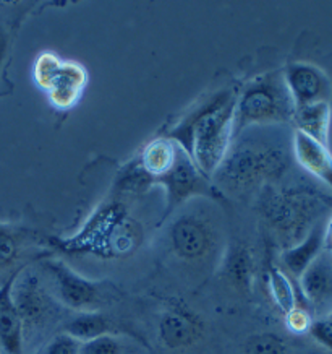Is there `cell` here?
Segmentation results:
<instances>
[{
    "instance_id": "cell-1",
    "label": "cell",
    "mask_w": 332,
    "mask_h": 354,
    "mask_svg": "<svg viewBox=\"0 0 332 354\" xmlns=\"http://www.w3.org/2000/svg\"><path fill=\"white\" fill-rule=\"evenodd\" d=\"M237 96V88L221 90L164 135L175 142L208 179H213L235 138Z\"/></svg>"
},
{
    "instance_id": "cell-2",
    "label": "cell",
    "mask_w": 332,
    "mask_h": 354,
    "mask_svg": "<svg viewBox=\"0 0 332 354\" xmlns=\"http://www.w3.org/2000/svg\"><path fill=\"white\" fill-rule=\"evenodd\" d=\"M237 138L211 179L224 197L226 194L237 197L260 194L266 185L282 179L292 160L287 147L250 135L245 138L238 135Z\"/></svg>"
},
{
    "instance_id": "cell-3",
    "label": "cell",
    "mask_w": 332,
    "mask_h": 354,
    "mask_svg": "<svg viewBox=\"0 0 332 354\" xmlns=\"http://www.w3.org/2000/svg\"><path fill=\"white\" fill-rule=\"evenodd\" d=\"M143 231L124 203L106 202L92 212L77 234L52 237L55 249L67 254H91L102 259H121L141 244Z\"/></svg>"
},
{
    "instance_id": "cell-4",
    "label": "cell",
    "mask_w": 332,
    "mask_h": 354,
    "mask_svg": "<svg viewBox=\"0 0 332 354\" xmlns=\"http://www.w3.org/2000/svg\"><path fill=\"white\" fill-rule=\"evenodd\" d=\"M331 207V200L305 185H266L258 195V212L285 249L305 239Z\"/></svg>"
},
{
    "instance_id": "cell-5",
    "label": "cell",
    "mask_w": 332,
    "mask_h": 354,
    "mask_svg": "<svg viewBox=\"0 0 332 354\" xmlns=\"http://www.w3.org/2000/svg\"><path fill=\"white\" fill-rule=\"evenodd\" d=\"M292 97L285 86L282 72L256 77L238 90L235 106V137L243 130L260 125L292 122Z\"/></svg>"
},
{
    "instance_id": "cell-6",
    "label": "cell",
    "mask_w": 332,
    "mask_h": 354,
    "mask_svg": "<svg viewBox=\"0 0 332 354\" xmlns=\"http://www.w3.org/2000/svg\"><path fill=\"white\" fill-rule=\"evenodd\" d=\"M167 245L182 263L203 265L217 249V231L211 218L199 208L182 209L167 227Z\"/></svg>"
},
{
    "instance_id": "cell-7",
    "label": "cell",
    "mask_w": 332,
    "mask_h": 354,
    "mask_svg": "<svg viewBox=\"0 0 332 354\" xmlns=\"http://www.w3.org/2000/svg\"><path fill=\"white\" fill-rule=\"evenodd\" d=\"M44 270L52 281L54 299L77 314L101 310L115 299L114 286L83 277L62 260H46Z\"/></svg>"
},
{
    "instance_id": "cell-8",
    "label": "cell",
    "mask_w": 332,
    "mask_h": 354,
    "mask_svg": "<svg viewBox=\"0 0 332 354\" xmlns=\"http://www.w3.org/2000/svg\"><path fill=\"white\" fill-rule=\"evenodd\" d=\"M156 185L166 194L164 220L170 213H174V209L190 202V200L206 197L214 200V202H226V197L219 192L216 185L211 183V179L201 174L198 167L193 165V161L182 148L170 169L154 180L153 187H156Z\"/></svg>"
},
{
    "instance_id": "cell-9",
    "label": "cell",
    "mask_w": 332,
    "mask_h": 354,
    "mask_svg": "<svg viewBox=\"0 0 332 354\" xmlns=\"http://www.w3.org/2000/svg\"><path fill=\"white\" fill-rule=\"evenodd\" d=\"M12 296L23 320V328H39L54 314L55 301L52 292L44 286L43 279L28 267L17 270Z\"/></svg>"
},
{
    "instance_id": "cell-10",
    "label": "cell",
    "mask_w": 332,
    "mask_h": 354,
    "mask_svg": "<svg viewBox=\"0 0 332 354\" xmlns=\"http://www.w3.org/2000/svg\"><path fill=\"white\" fill-rule=\"evenodd\" d=\"M285 86L295 108L329 102L332 85L324 70L315 64L293 62L282 70Z\"/></svg>"
},
{
    "instance_id": "cell-11",
    "label": "cell",
    "mask_w": 332,
    "mask_h": 354,
    "mask_svg": "<svg viewBox=\"0 0 332 354\" xmlns=\"http://www.w3.org/2000/svg\"><path fill=\"white\" fill-rule=\"evenodd\" d=\"M203 332L201 319L184 302H170L159 319V339L169 349L191 348L199 342Z\"/></svg>"
},
{
    "instance_id": "cell-12",
    "label": "cell",
    "mask_w": 332,
    "mask_h": 354,
    "mask_svg": "<svg viewBox=\"0 0 332 354\" xmlns=\"http://www.w3.org/2000/svg\"><path fill=\"white\" fill-rule=\"evenodd\" d=\"M298 283L308 310H313L318 317L332 314V254L329 250L322 249L300 274Z\"/></svg>"
},
{
    "instance_id": "cell-13",
    "label": "cell",
    "mask_w": 332,
    "mask_h": 354,
    "mask_svg": "<svg viewBox=\"0 0 332 354\" xmlns=\"http://www.w3.org/2000/svg\"><path fill=\"white\" fill-rule=\"evenodd\" d=\"M86 85V68L73 60H62L57 72L54 73L43 91L48 95L50 106L59 111H68L81 100Z\"/></svg>"
},
{
    "instance_id": "cell-14",
    "label": "cell",
    "mask_w": 332,
    "mask_h": 354,
    "mask_svg": "<svg viewBox=\"0 0 332 354\" xmlns=\"http://www.w3.org/2000/svg\"><path fill=\"white\" fill-rule=\"evenodd\" d=\"M15 277L17 272H13L0 286V353L2 354H25V328L12 296Z\"/></svg>"
},
{
    "instance_id": "cell-15",
    "label": "cell",
    "mask_w": 332,
    "mask_h": 354,
    "mask_svg": "<svg viewBox=\"0 0 332 354\" xmlns=\"http://www.w3.org/2000/svg\"><path fill=\"white\" fill-rule=\"evenodd\" d=\"M292 156L308 174L332 190V153L329 147L321 145L295 130L292 135Z\"/></svg>"
},
{
    "instance_id": "cell-16",
    "label": "cell",
    "mask_w": 332,
    "mask_h": 354,
    "mask_svg": "<svg viewBox=\"0 0 332 354\" xmlns=\"http://www.w3.org/2000/svg\"><path fill=\"white\" fill-rule=\"evenodd\" d=\"M62 332L72 335L73 338H77L81 343L106 337V335H127V337H133V332L127 325L101 310L79 312V314L65 322Z\"/></svg>"
},
{
    "instance_id": "cell-17",
    "label": "cell",
    "mask_w": 332,
    "mask_h": 354,
    "mask_svg": "<svg viewBox=\"0 0 332 354\" xmlns=\"http://www.w3.org/2000/svg\"><path fill=\"white\" fill-rule=\"evenodd\" d=\"M221 273L233 290L250 292L255 283V260L251 250L242 242L232 244L221 262Z\"/></svg>"
},
{
    "instance_id": "cell-18",
    "label": "cell",
    "mask_w": 332,
    "mask_h": 354,
    "mask_svg": "<svg viewBox=\"0 0 332 354\" xmlns=\"http://www.w3.org/2000/svg\"><path fill=\"white\" fill-rule=\"evenodd\" d=\"M324 226L326 221L318 223L308 232L305 239L282 250V254H280L282 265L292 277L300 278V274L308 268V265L322 252V249H324Z\"/></svg>"
},
{
    "instance_id": "cell-19",
    "label": "cell",
    "mask_w": 332,
    "mask_h": 354,
    "mask_svg": "<svg viewBox=\"0 0 332 354\" xmlns=\"http://www.w3.org/2000/svg\"><path fill=\"white\" fill-rule=\"evenodd\" d=\"M331 119V102H316V104L295 108L292 122L295 124L298 132L316 140L321 145L329 147Z\"/></svg>"
},
{
    "instance_id": "cell-20",
    "label": "cell",
    "mask_w": 332,
    "mask_h": 354,
    "mask_svg": "<svg viewBox=\"0 0 332 354\" xmlns=\"http://www.w3.org/2000/svg\"><path fill=\"white\" fill-rule=\"evenodd\" d=\"M180 147L167 137L154 138L139 153L137 158L138 165L144 171V174L151 180V187L154 180L167 172L174 165L177 156H179Z\"/></svg>"
},
{
    "instance_id": "cell-21",
    "label": "cell",
    "mask_w": 332,
    "mask_h": 354,
    "mask_svg": "<svg viewBox=\"0 0 332 354\" xmlns=\"http://www.w3.org/2000/svg\"><path fill=\"white\" fill-rule=\"evenodd\" d=\"M266 281H268L271 299L284 315L298 304L295 288L285 270L277 265H269L268 272H266Z\"/></svg>"
},
{
    "instance_id": "cell-22",
    "label": "cell",
    "mask_w": 332,
    "mask_h": 354,
    "mask_svg": "<svg viewBox=\"0 0 332 354\" xmlns=\"http://www.w3.org/2000/svg\"><path fill=\"white\" fill-rule=\"evenodd\" d=\"M138 342L127 335H106L83 343L79 354H138Z\"/></svg>"
},
{
    "instance_id": "cell-23",
    "label": "cell",
    "mask_w": 332,
    "mask_h": 354,
    "mask_svg": "<svg viewBox=\"0 0 332 354\" xmlns=\"http://www.w3.org/2000/svg\"><path fill=\"white\" fill-rule=\"evenodd\" d=\"M28 232L8 223H0V270L10 267L20 255Z\"/></svg>"
},
{
    "instance_id": "cell-24",
    "label": "cell",
    "mask_w": 332,
    "mask_h": 354,
    "mask_svg": "<svg viewBox=\"0 0 332 354\" xmlns=\"http://www.w3.org/2000/svg\"><path fill=\"white\" fill-rule=\"evenodd\" d=\"M245 354H289L287 344L274 333L255 335L245 344Z\"/></svg>"
},
{
    "instance_id": "cell-25",
    "label": "cell",
    "mask_w": 332,
    "mask_h": 354,
    "mask_svg": "<svg viewBox=\"0 0 332 354\" xmlns=\"http://www.w3.org/2000/svg\"><path fill=\"white\" fill-rule=\"evenodd\" d=\"M81 342L73 338L72 335L60 332L46 343L39 354H79L81 351Z\"/></svg>"
},
{
    "instance_id": "cell-26",
    "label": "cell",
    "mask_w": 332,
    "mask_h": 354,
    "mask_svg": "<svg viewBox=\"0 0 332 354\" xmlns=\"http://www.w3.org/2000/svg\"><path fill=\"white\" fill-rule=\"evenodd\" d=\"M313 324V317L308 310V307L295 306L292 310L285 314V325L292 333L303 335L310 332V327Z\"/></svg>"
},
{
    "instance_id": "cell-27",
    "label": "cell",
    "mask_w": 332,
    "mask_h": 354,
    "mask_svg": "<svg viewBox=\"0 0 332 354\" xmlns=\"http://www.w3.org/2000/svg\"><path fill=\"white\" fill-rule=\"evenodd\" d=\"M308 333H310L318 343L332 351V314L318 317V319L313 320L310 332Z\"/></svg>"
},
{
    "instance_id": "cell-28",
    "label": "cell",
    "mask_w": 332,
    "mask_h": 354,
    "mask_svg": "<svg viewBox=\"0 0 332 354\" xmlns=\"http://www.w3.org/2000/svg\"><path fill=\"white\" fill-rule=\"evenodd\" d=\"M324 249L329 250L332 254V215L329 216V220H326V226H324Z\"/></svg>"
},
{
    "instance_id": "cell-29",
    "label": "cell",
    "mask_w": 332,
    "mask_h": 354,
    "mask_svg": "<svg viewBox=\"0 0 332 354\" xmlns=\"http://www.w3.org/2000/svg\"><path fill=\"white\" fill-rule=\"evenodd\" d=\"M0 57H2V44H0Z\"/></svg>"
}]
</instances>
